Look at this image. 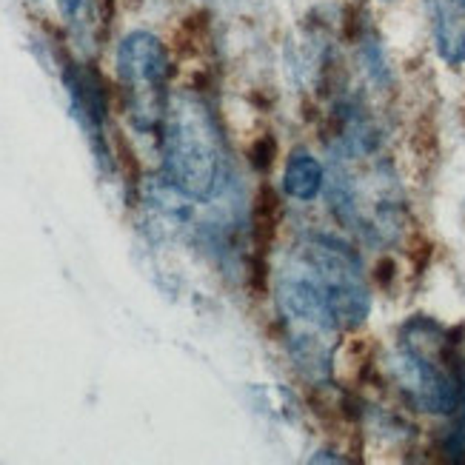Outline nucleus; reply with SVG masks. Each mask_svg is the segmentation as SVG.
I'll return each mask as SVG.
<instances>
[{"mask_svg":"<svg viewBox=\"0 0 465 465\" xmlns=\"http://www.w3.org/2000/svg\"><path fill=\"white\" fill-rule=\"evenodd\" d=\"M163 137V174L189 200H212L223 177V129L200 89L169 97L160 126Z\"/></svg>","mask_w":465,"mask_h":465,"instance_id":"nucleus-1","label":"nucleus"},{"mask_svg":"<svg viewBox=\"0 0 465 465\" xmlns=\"http://www.w3.org/2000/svg\"><path fill=\"white\" fill-rule=\"evenodd\" d=\"M172 54L160 37L132 32L117 46V77L126 94V112L137 132H157L169 109Z\"/></svg>","mask_w":465,"mask_h":465,"instance_id":"nucleus-2","label":"nucleus"},{"mask_svg":"<svg viewBox=\"0 0 465 465\" xmlns=\"http://www.w3.org/2000/svg\"><path fill=\"white\" fill-rule=\"evenodd\" d=\"M60 77H64V86L69 92L72 112L80 120V126L86 129L97 160H104L106 166H112V152L106 146L109 86H106L104 74H100L92 64H74V60H66Z\"/></svg>","mask_w":465,"mask_h":465,"instance_id":"nucleus-3","label":"nucleus"},{"mask_svg":"<svg viewBox=\"0 0 465 465\" xmlns=\"http://www.w3.org/2000/svg\"><path fill=\"white\" fill-rule=\"evenodd\" d=\"M282 200L272 186H260L254 206H252V217H249V240H252V252H249V286L254 292V297L266 294V277H269V252L274 246L277 229L282 223Z\"/></svg>","mask_w":465,"mask_h":465,"instance_id":"nucleus-4","label":"nucleus"},{"mask_svg":"<svg viewBox=\"0 0 465 465\" xmlns=\"http://www.w3.org/2000/svg\"><path fill=\"white\" fill-rule=\"evenodd\" d=\"M434 49L442 64H465V0H426Z\"/></svg>","mask_w":465,"mask_h":465,"instance_id":"nucleus-5","label":"nucleus"},{"mask_svg":"<svg viewBox=\"0 0 465 465\" xmlns=\"http://www.w3.org/2000/svg\"><path fill=\"white\" fill-rule=\"evenodd\" d=\"M326 186V172H322L320 160L312 157L309 152H292L282 169V189L289 197L300 200V203H312V200Z\"/></svg>","mask_w":465,"mask_h":465,"instance_id":"nucleus-6","label":"nucleus"},{"mask_svg":"<svg viewBox=\"0 0 465 465\" xmlns=\"http://www.w3.org/2000/svg\"><path fill=\"white\" fill-rule=\"evenodd\" d=\"M277 157V140L274 134H260L254 143L249 146V166L257 172H269L274 166Z\"/></svg>","mask_w":465,"mask_h":465,"instance_id":"nucleus-7","label":"nucleus"},{"mask_svg":"<svg viewBox=\"0 0 465 465\" xmlns=\"http://www.w3.org/2000/svg\"><path fill=\"white\" fill-rule=\"evenodd\" d=\"M397 277V262L391 257H380L377 269H374V280L380 282V289H389Z\"/></svg>","mask_w":465,"mask_h":465,"instance_id":"nucleus-8","label":"nucleus"},{"mask_svg":"<svg viewBox=\"0 0 465 465\" xmlns=\"http://www.w3.org/2000/svg\"><path fill=\"white\" fill-rule=\"evenodd\" d=\"M57 9L66 20H77L80 9H84V0H57Z\"/></svg>","mask_w":465,"mask_h":465,"instance_id":"nucleus-9","label":"nucleus"},{"mask_svg":"<svg viewBox=\"0 0 465 465\" xmlns=\"http://www.w3.org/2000/svg\"><path fill=\"white\" fill-rule=\"evenodd\" d=\"M386 4H391V0H386Z\"/></svg>","mask_w":465,"mask_h":465,"instance_id":"nucleus-10","label":"nucleus"}]
</instances>
